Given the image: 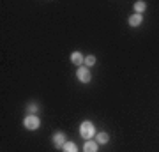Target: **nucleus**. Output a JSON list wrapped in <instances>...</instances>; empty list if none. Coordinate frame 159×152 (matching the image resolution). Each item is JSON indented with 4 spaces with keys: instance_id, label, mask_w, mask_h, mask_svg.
Instances as JSON below:
<instances>
[{
    "instance_id": "1",
    "label": "nucleus",
    "mask_w": 159,
    "mask_h": 152,
    "mask_svg": "<svg viewBox=\"0 0 159 152\" xmlns=\"http://www.w3.org/2000/svg\"><path fill=\"white\" fill-rule=\"evenodd\" d=\"M80 135H81V138H85V140H90L92 136L96 135V127H94V124L89 122V120H85L83 124L80 126Z\"/></svg>"
},
{
    "instance_id": "2",
    "label": "nucleus",
    "mask_w": 159,
    "mask_h": 152,
    "mask_svg": "<svg viewBox=\"0 0 159 152\" xmlns=\"http://www.w3.org/2000/svg\"><path fill=\"white\" fill-rule=\"evenodd\" d=\"M23 126H25L27 129L34 131V129H37V127L41 126V120H39L37 117H35V115H29V117L23 120Z\"/></svg>"
},
{
    "instance_id": "3",
    "label": "nucleus",
    "mask_w": 159,
    "mask_h": 152,
    "mask_svg": "<svg viewBox=\"0 0 159 152\" xmlns=\"http://www.w3.org/2000/svg\"><path fill=\"white\" fill-rule=\"evenodd\" d=\"M76 76H78V80L81 83H89L90 81V71H89V67H80L76 71Z\"/></svg>"
},
{
    "instance_id": "4",
    "label": "nucleus",
    "mask_w": 159,
    "mask_h": 152,
    "mask_svg": "<svg viewBox=\"0 0 159 152\" xmlns=\"http://www.w3.org/2000/svg\"><path fill=\"white\" fill-rule=\"evenodd\" d=\"M53 145L57 147V149L66 145V135H64V133H55V135H53Z\"/></svg>"
},
{
    "instance_id": "5",
    "label": "nucleus",
    "mask_w": 159,
    "mask_h": 152,
    "mask_svg": "<svg viewBox=\"0 0 159 152\" xmlns=\"http://www.w3.org/2000/svg\"><path fill=\"white\" fill-rule=\"evenodd\" d=\"M83 152H97V141L87 140L83 145Z\"/></svg>"
},
{
    "instance_id": "6",
    "label": "nucleus",
    "mask_w": 159,
    "mask_h": 152,
    "mask_svg": "<svg viewBox=\"0 0 159 152\" xmlns=\"http://www.w3.org/2000/svg\"><path fill=\"white\" fill-rule=\"evenodd\" d=\"M71 62L76 64V66H81V64L85 62V58L81 57V53H80V51H74V53H71Z\"/></svg>"
},
{
    "instance_id": "7",
    "label": "nucleus",
    "mask_w": 159,
    "mask_h": 152,
    "mask_svg": "<svg viewBox=\"0 0 159 152\" xmlns=\"http://www.w3.org/2000/svg\"><path fill=\"white\" fill-rule=\"evenodd\" d=\"M142 14H133V16H129V25L131 27H138V25H142Z\"/></svg>"
},
{
    "instance_id": "8",
    "label": "nucleus",
    "mask_w": 159,
    "mask_h": 152,
    "mask_svg": "<svg viewBox=\"0 0 159 152\" xmlns=\"http://www.w3.org/2000/svg\"><path fill=\"white\" fill-rule=\"evenodd\" d=\"M147 9V6H145V2H142V0H138V2H134V11H136V14H142L143 11Z\"/></svg>"
},
{
    "instance_id": "9",
    "label": "nucleus",
    "mask_w": 159,
    "mask_h": 152,
    "mask_svg": "<svg viewBox=\"0 0 159 152\" xmlns=\"http://www.w3.org/2000/svg\"><path fill=\"white\" fill-rule=\"evenodd\" d=\"M64 152H78V149H76V145H74L73 141H66V145L62 147Z\"/></svg>"
},
{
    "instance_id": "10",
    "label": "nucleus",
    "mask_w": 159,
    "mask_h": 152,
    "mask_svg": "<svg viewBox=\"0 0 159 152\" xmlns=\"http://www.w3.org/2000/svg\"><path fill=\"white\" fill-rule=\"evenodd\" d=\"M108 140H110V136L106 133H99L97 135V143H108Z\"/></svg>"
},
{
    "instance_id": "11",
    "label": "nucleus",
    "mask_w": 159,
    "mask_h": 152,
    "mask_svg": "<svg viewBox=\"0 0 159 152\" xmlns=\"http://www.w3.org/2000/svg\"><path fill=\"white\" fill-rule=\"evenodd\" d=\"M87 66V67H90V66H94L96 64V57L94 55H89V57H85V62H83Z\"/></svg>"
},
{
    "instance_id": "12",
    "label": "nucleus",
    "mask_w": 159,
    "mask_h": 152,
    "mask_svg": "<svg viewBox=\"0 0 159 152\" xmlns=\"http://www.w3.org/2000/svg\"><path fill=\"white\" fill-rule=\"evenodd\" d=\"M29 112L35 113V112H37V104H29Z\"/></svg>"
}]
</instances>
